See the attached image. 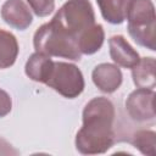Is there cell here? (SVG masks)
Masks as SVG:
<instances>
[{"mask_svg": "<svg viewBox=\"0 0 156 156\" xmlns=\"http://www.w3.org/2000/svg\"><path fill=\"white\" fill-rule=\"evenodd\" d=\"M115 106L104 96L91 99L83 110V126L76 135V149L83 155L106 152L115 143Z\"/></svg>", "mask_w": 156, "mask_h": 156, "instance_id": "cell-1", "label": "cell"}, {"mask_svg": "<svg viewBox=\"0 0 156 156\" xmlns=\"http://www.w3.org/2000/svg\"><path fill=\"white\" fill-rule=\"evenodd\" d=\"M33 45L35 51L50 57H62L72 61H79L82 58L77 41L51 22L37 29L33 37Z\"/></svg>", "mask_w": 156, "mask_h": 156, "instance_id": "cell-2", "label": "cell"}, {"mask_svg": "<svg viewBox=\"0 0 156 156\" xmlns=\"http://www.w3.org/2000/svg\"><path fill=\"white\" fill-rule=\"evenodd\" d=\"M128 33L140 46L151 51L156 50L155 6L151 0H130L128 13Z\"/></svg>", "mask_w": 156, "mask_h": 156, "instance_id": "cell-3", "label": "cell"}, {"mask_svg": "<svg viewBox=\"0 0 156 156\" xmlns=\"http://www.w3.org/2000/svg\"><path fill=\"white\" fill-rule=\"evenodd\" d=\"M50 22L77 41L82 32L95 24V13L89 0H68Z\"/></svg>", "mask_w": 156, "mask_h": 156, "instance_id": "cell-4", "label": "cell"}, {"mask_svg": "<svg viewBox=\"0 0 156 156\" xmlns=\"http://www.w3.org/2000/svg\"><path fill=\"white\" fill-rule=\"evenodd\" d=\"M45 84L67 99H74L84 90V77L82 71L69 62L54 61Z\"/></svg>", "mask_w": 156, "mask_h": 156, "instance_id": "cell-5", "label": "cell"}, {"mask_svg": "<svg viewBox=\"0 0 156 156\" xmlns=\"http://www.w3.org/2000/svg\"><path fill=\"white\" fill-rule=\"evenodd\" d=\"M154 89L138 88L132 91L126 100V110L129 117L135 122L154 123L155 110H154Z\"/></svg>", "mask_w": 156, "mask_h": 156, "instance_id": "cell-6", "label": "cell"}, {"mask_svg": "<svg viewBox=\"0 0 156 156\" xmlns=\"http://www.w3.org/2000/svg\"><path fill=\"white\" fill-rule=\"evenodd\" d=\"M1 18L18 30L27 29L33 21L30 9L23 0H6L1 6Z\"/></svg>", "mask_w": 156, "mask_h": 156, "instance_id": "cell-7", "label": "cell"}, {"mask_svg": "<svg viewBox=\"0 0 156 156\" xmlns=\"http://www.w3.org/2000/svg\"><path fill=\"white\" fill-rule=\"evenodd\" d=\"M91 78L96 88L106 94L115 93L122 84L123 76L117 65L100 63L91 72Z\"/></svg>", "mask_w": 156, "mask_h": 156, "instance_id": "cell-8", "label": "cell"}, {"mask_svg": "<svg viewBox=\"0 0 156 156\" xmlns=\"http://www.w3.org/2000/svg\"><path fill=\"white\" fill-rule=\"evenodd\" d=\"M110 56L112 61L123 68H132L139 61V54L124 39L123 35H113L108 39Z\"/></svg>", "mask_w": 156, "mask_h": 156, "instance_id": "cell-9", "label": "cell"}, {"mask_svg": "<svg viewBox=\"0 0 156 156\" xmlns=\"http://www.w3.org/2000/svg\"><path fill=\"white\" fill-rule=\"evenodd\" d=\"M52 58L45 54L35 51L29 56V58L26 62L24 72L28 78H30L34 82L44 83L48 79V76L52 67Z\"/></svg>", "mask_w": 156, "mask_h": 156, "instance_id": "cell-10", "label": "cell"}, {"mask_svg": "<svg viewBox=\"0 0 156 156\" xmlns=\"http://www.w3.org/2000/svg\"><path fill=\"white\" fill-rule=\"evenodd\" d=\"M105 40V32L101 24H93L82 32L77 38V45L80 54L93 55L99 51Z\"/></svg>", "mask_w": 156, "mask_h": 156, "instance_id": "cell-11", "label": "cell"}, {"mask_svg": "<svg viewBox=\"0 0 156 156\" xmlns=\"http://www.w3.org/2000/svg\"><path fill=\"white\" fill-rule=\"evenodd\" d=\"M155 68L156 61L154 57L139 58L136 65L132 67L133 82L138 88L154 89L155 88Z\"/></svg>", "mask_w": 156, "mask_h": 156, "instance_id": "cell-12", "label": "cell"}, {"mask_svg": "<svg viewBox=\"0 0 156 156\" xmlns=\"http://www.w3.org/2000/svg\"><path fill=\"white\" fill-rule=\"evenodd\" d=\"M104 20L111 24H121L127 20L130 0H96Z\"/></svg>", "mask_w": 156, "mask_h": 156, "instance_id": "cell-13", "label": "cell"}, {"mask_svg": "<svg viewBox=\"0 0 156 156\" xmlns=\"http://www.w3.org/2000/svg\"><path fill=\"white\" fill-rule=\"evenodd\" d=\"M18 43L16 37L4 29H0V69L11 67L18 55Z\"/></svg>", "mask_w": 156, "mask_h": 156, "instance_id": "cell-14", "label": "cell"}, {"mask_svg": "<svg viewBox=\"0 0 156 156\" xmlns=\"http://www.w3.org/2000/svg\"><path fill=\"white\" fill-rule=\"evenodd\" d=\"M132 144L141 154L146 156H155L156 154V133L154 130L140 129L133 134Z\"/></svg>", "mask_w": 156, "mask_h": 156, "instance_id": "cell-15", "label": "cell"}, {"mask_svg": "<svg viewBox=\"0 0 156 156\" xmlns=\"http://www.w3.org/2000/svg\"><path fill=\"white\" fill-rule=\"evenodd\" d=\"M27 2L38 17H45L55 10V0H27Z\"/></svg>", "mask_w": 156, "mask_h": 156, "instance_id": "cell-16", "label": "cell"}, {"mask_svg": "<svg viewBox=\"0 0 156 156\" xmlns=\"http://www.w3.org/2000/svg\"><path fill=\"white\" fill-rule=\"evenodd\" d=\"M11 108H12V100L10 95L5 90L0 89V117H5L6 115H9Z\"/></svg>", "mask_w": 156, "mask_h": 156, "instance_id": "cell-17", "label": "cell"}]
</instances>
